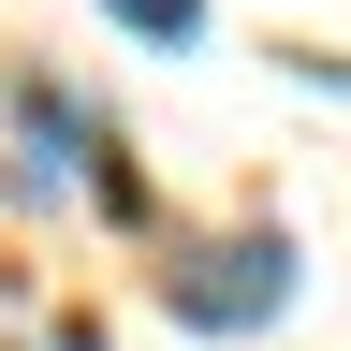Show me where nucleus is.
Here are the masks:
<instances>
[{
    "label": "nucleus",
    "mask_w": 351,
    "mask_h": 351,
    "mask_svg": "<svg viewBox=\"0 0 351 351\" xmlns=\"http://www.w3.org/2000/svg\"><path fill=\"white\" fill-rule=\"evenodd\" d=\"M293 234H263V219H234V234H176L161 249V307H176V337H263L293 307Z\"/></svg>",
    "instance_id": "obj_1"
},
{
    "label": "nucleus",
    "mask_w": 351,
    "mask_h": 351,
    "mask_svg": "<svg viewBox=\"0 0 351 351\" xmlns=\"http://www.w3.org/2000/svg\"><path fill=\"white\" fill-rule=\"evenodd\" d=\"M103 15L147 44V59H191V44H205V0H103Z\"/></svg>",
    "instance_id": "obj_3"
},
{
    "label": "nucleus",
    "mask_w": 351,
    "mask_h": 351,
    "mask_svg": "<svg viewBox=\"0 0 351 351\" xmlns=\"http://www.w3.org/2000/svg\"><path fill=\"white\" fill-rule=\"evenodd\" d=\"M0 117H15V191H29V205H59V191H88V205H147V191H132V161L103 147V117H88L59 73H15V88H0Z\"/></svg>",
    "instance_id": "obj_2"
}]
</instances>
